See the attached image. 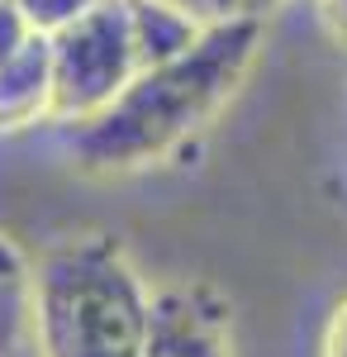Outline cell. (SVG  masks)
I'll return each mask as SVG.
<instances>
[{
  "instance_id": "1",
  "label": "cell",
  "mask_w": 347,
  "mask_h": 357,
  "mask_svg": "<svg viewBox=\"0 0 347 357\" xmlns=\"http://www.w3.org/2000/svg\"><path fill=\"white\" fill-rule=\"evenodd\" d=\"M267 20H214L181 53L143 67L100 114L77 124V162L95 176H124L176 158L242 91L262 57Z\"/></svg>"
},
{
  "instance_id": "2",
  "label": "cell",
  "mask_w": 347,
  "mask_h": 357,
  "mask_svg": "<svg viewBox=\"0 0 347 357\" xmlns=\"http://www.w3.org/2000/svg\"><path fill=\"white\" fill-rule=\"evenodd\" d=\"M153 291L109 234L48 248L33 267L38 357H143Z\"/></svg>"
},
{
  "instance_id": "5",
  "label": "cell",
  "mask_w": 347,
  "mask_h": 357,
  "mask_svg": "<svg viewBox=\"0 0 347 357\" xmlns=\"http://www.w3.org/2000/svg\"><path fill=\"white\" fill-rule=\"evenodd\" d=\"M53 119V38L33 33L0 67V134Z\"/></svg>"
},
{
  "instance_id": "6",
  "label": "cell",
  "mask_w": 347,
  "mask_h": 357,
  "mask_svg": "<svg viewBox=\"0 0 347 357\" xmlns=\"http://www.w3.org/2000/svg\"><path fill=\"white\" fill-rule=\"evenodd\" d=\"M33 338V262L0 234V357H15Z\"/></svg>"
},
{
  "instance_id": "3",
  "label": "cell",
  "mask_w": 347,
  "mask_h": 357,
  "mask_svg": "<svg viewBox=\"0 0 347 357\" xmlns=\"http://www.w3.org/2000/svg\"><path fill=\"white\" fill-rule=\"evenodd\" d=\"M205 20L176 0H100L53 38V124H86L143 67L181 53Z\"/></svg>"
},
{
  "instance_id": "4",
  "label": "cell",
  "mask_w": 347,
  "mask_h": 357,
  "mask_svg": "<svg viewBox=\"0 0 347 357\" xmlns=\"http://www.w3.org/2000/svg\"><path fill=\"white\" fill-rule=\"evenodd\" d=\"M143 357H238L224 296L205 281H171L153 291V329Z\"/></svg>"
},
{
  "instance_id": "7",
  "label": "cell",
  "mask_w": 347,
  "mask_h": 357,
  "mask_svg": "<svg viewBox=\"0 0 347 357\" xmlns=\"http://www.w3.org/2000/svg\"><path fill=\"white\" fill-rule=\"evenodd\" d=\"M91 5H100V0H20V10L29 15V24L38 29V33H57V29H67L72 20H81Z\"/></svg>"
},
{
  "instance_id": "11",
  "label": "cell",
  "mask_w": 347,
  "mask_h": 357,
  "mask_svg": "<svg viewBox=\"0 0 347 357\" xmlns=\"http://www.w3.org/2000/svg\"><path fill=\"white\" fill-rule=\"evenodd\" d=\"M319 357H347V301H338V305H333V314H328Z\"/></svg>"
},
{
  "instance_id": "8",
  "label": "cell",
  "mask_w": 347,
  "mask_h": 357,
  "mask_svg": "<svg viewBox=\"0 0 347 357\" xmlns=\"http://www.w3.org/2000/svg\"><path fill=\"white\" fill-rule=\"evenodd\" d=\"M38 29L29 24V15L20 10V0H0V67L24 48Z\"/></svg>"
},
{
  "instance_id": "9",
  "label": "cell",
  "mask_w": 347,
  "mask_h": 357,
  "mask_svg": "<svg viewBox=\"0 0 347 357\" xmlns=\"http://www.w3.org/2000/svg\"><path fill=\"white\" fill-rule=\"evenodd\" d=\"M291 0H205V10L214 20H271Z\"/></svg>"
},
{
  "instance_id": "10",
  "label": "cell",
  "mask_w": 347,
  "mask_h": 357,
  "mask_svg": "<svg viewBox=\"0 0 347 357\" xmlns=\"http://www.w3.org/2000/svg\"><path fill=\"white\" fill-rule=\"evenodd\" d=\"M314 5V20L328 33V43H338L347 53V0H309Z\"/></svg>"
}]
</instances>
